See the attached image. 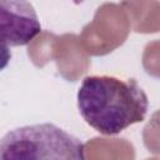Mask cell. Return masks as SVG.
Masks as SVG:
<instances>
[{
    "label": "cell",
    "mask_w": 160,
    "mask_h": 160,
    "mask_svg": "<svg viewBox=\"0 0 160 160\" xmlns=\"http://www.w3.org/2000/svg\"><path fill=\"white\" fill-rule=\"evenodd\" d=\"M0 160H85V146L51 122L25 125L4 135Z\"/></svg>",
    "instance_id": "2"
},
{
    "label": "cell",
    "mask_w": 160,
    "mask_h": 160,
    "mask_svg": "<svg viewBox=\"0 0 160 160\" xmlns=\"http://www.w3.org/2000/svg\"><path fill=\"white\" fill-rule=\"evenodd\" d=\"M78 109L96 131L116 135L145 119L149 100L135 79L91 75L82 80L78 90Z\"/></svg>",
    "instance_id": "1"
},
{
    "label": "cell",
    "mask_w": 160,
    "mask_h": 160,
    "mask_svg": "<svg viewBox=\"0 0 160 160\" xmlns=\"http://www.w3.org/2000/svg\"><path fill=\"white\" fill-rule=\"evenodd\" d=\"M1 49L28 45L41 32V25L34 6L29 1H0Z\"/></svg>",
    "instance_id": "3"
}]
</instances>
